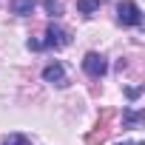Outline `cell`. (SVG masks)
I'll list each match as a JSON object with an SVG mask.
<instances>
[{"instance_id": "6da1fadb", "label": "cell", "mask_w": 145, "mask_h": 145, "mask_svg": "<svg viewBox=\"0 0 145 145\" xmlns=\"http://www.w3.org/2000/svg\"><path fill=\"white\" fill-rule=\"evenodd\" d=\"M117 20H120V26H142V9L134 0H122L117 6Z\"/></svg>"}, {"instance_id": "7a4b0ae2", "label": "cell", "mask_w": 145, "mask_h": 145, "mask_svg": "<svg viewBox=\"0 0 145 145\" xmlns=\"http://www.w3.org/2000/svg\"><path fill=\"white\" fill-rule=\"evenodd\" d=\"M111 117H114V108H103L97 128H94V131H91V134L86 137V145H100V142H105V139H108V134H111V128H108Z\"/></svg>"}, {"instance_id": "3957f363", "label": "cell", "mask_w": 145, "mask_h": 145, "mask_svg": "<svg viewBox=\"0 0 145 145\" xmlns=\"http://www.w3.org/2000/svg\"><path fill=\"white\" fill-rule=\"evenodd\" d=\"M40 43H43V48H65V46L71 43V37H68V31H65L63 26L51 23V26L46 29V40H40Z\"/></svg>"}, {"instance_id": "277c9868", "label": "cell", "mask_w": 145, "mask_h": 145, "mask_svg": "<svg viewBox=\"0 0 145 145\" xmlns=\"http://www.w3.org/2000/svg\"><path fill=\"white\" fill-rule=\"evenodd\" d=\"M83 71H86V74L88 77H103L105 74V71H108V63H105V57L103 54H97V51H88L86 57H83Z\"/></svg>"}, {"instance_id": "5b68a950", "label": "cell", "mask_w": 145, "mask_h": 145, "mask_svg": "<svg viewBox=\"0 0 145 145\" xmlns=\"http://www.w3.org/2000/svg\"><path fill=\"white\" fill-rule=\"evenodd\" d=\"M43 80L46 83H51V86H68V80H65V68H63V63H51V65H46L43 68Z\"/></svg>"}, {"instance_id": "8992f818", "label": "cell", "mask_w": 145, "mask_h": 145, "mask_svg": "<svg viewBox=\"0 0 145 145\" xmlns=\"http://www.w3.org/2000/svg\"><path fill=\"white\" fill-rule=\"evenodd\" d=\"M142 120H145V114H142V111H134V108H122V128H137Z\"/></svg>"}, {"instance_id": "52a82bcc", "label": "cell", "mask_w": 145, "mask_h": 145, "mask_svg": "<svg viewBox=\"0 0 145 145\" xmlns=\"http://www.w3.org/2000/svg\"><path fill=\"white\" fill-rule=\"evenodd\" d=\"M34 6H37V0H12L9 3V9H12V14H31L34 12Z\"/></svg>"}, {"instance_id": "ba28073f", "label": "cell", "mask_w": 145, "mask_h": 145, "mask_svg": "<svg viewBox=\"0 0 145 145\" xmlns=\"http://www.w3.org/2000/svg\"><path fill=\"white\" fill-rule=\"evenodd\" d=\"M100 9V0H77V12L80 14H94Z\"/></svg>"}, {"instance_id": "9c48e42d", "label": "cell", "mask_w": 145, "mask_h": 145, "mask_svg": "<svg viewBox=\"0 0 145 145\" xmlns=\"http://www.w3.org/2000/svg\"><path fill=\"white\" fill-rule=\"evenodd\" d=\"M43 9H46L48 17H60L63 14V3L60 0H43Z\"/></svg>"}, {"instance_id": "30bf717a", "label": "cell", "mask_w": 145, "mask_h": 145, "mask_svg": "<svg viewBox=\"0 0 145 145\" xmlns=\"http://www.w3.org/2000/svg\"><path fill=\"white\" fill-rule=\"evenodd\" d=\"M3 145H31L26 134H6L3 137Z\"/></svg>"}, {"instance_id": "8fae6325", "label": "cell", "mask_w": 145, "mask_h": 145, "mask_svg": "<svg viewBox=\"0 0 145 145\" xmlns=\"http://www.w3.org/2000/svg\"><path fill=\"white\" fill-rule=\"evenodd\" d=\"M139 94H142V88H139V86H134V88H125V97H128V100H137Z\"/></svg>"}, {"instance_id": "7c38bea8", "label": "cell", "mask_w": 145, "mask_h": 145, "mask_svg": "<svg viewBox=\"0 0 145 145\" xmlns=\"http://www.w3.org/2000/svg\"><path fill=\"white\" fill-rule=\"evenodd\" d=\"M117 145H137V142H117Z\"/></svg>"}, {"instance_id": "4fadbf2b", "label": "cell", "mask_w": 145, "mask_h": 145, "mask_svg": "<svg viewBox=\"0 0 145 145\" xmlns=\"http://www.w3.org/2000/svg\"><path fill=\"white\" fill-rule=\"evenodd\" d=\"M137 145H145V142H137Z\"/></svg>"}]
</instances>
